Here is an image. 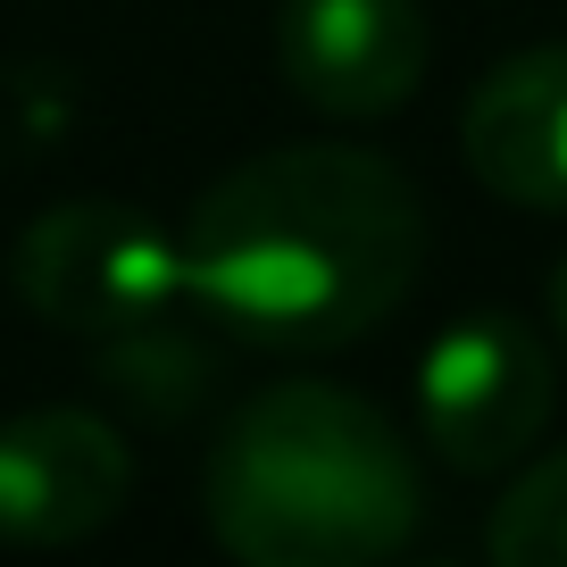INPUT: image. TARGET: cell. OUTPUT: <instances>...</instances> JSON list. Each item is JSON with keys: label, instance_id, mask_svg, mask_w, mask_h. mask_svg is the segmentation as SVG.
<instances>
[{"label": "cell", "instance_id": "cell-1", "mask_svg": "<svg viewBox=\"0 0 567 567\" xmlns=\"http://www.w3.org/2000/svg\"><path fill=\"white\" fill-rule=\"evenodd\" d=\"M425 209L401 167L351 142L243 159L184 217V292L267 351H342L409 301Z\"/></svg>", "mask_w": 567, "mask_h": 567}, {"label": "cell", "instance_id": "cell-2", "mask_svg": "<svg viewBox=\"0 0 567 567\" xmlns=\"http://www.w3.org/2000/svg\"><path fill=\"white\" fill-rule=\"evenodd\" d=\"M409 443L342 384H267L209 451V534L250 567H359L417 534Z\"/></svg>", "mask_w": 567, "mask_h": 567}, {"label": "cell", "instance_id": "cell-3", "mask_svg": "<svg viewBox=\"0 0 567 567\" xmlns=\"http://www.w3.org/2000/svg\"><path fill=\"white\" fill-rule=\"evenodd\" d=\"M9 284L42 326L101 342L184 301V234H167L159 217L125 209V200H68L18 234Z\"/></svg>", "mask_w": 567, "mask_h": 567}, {"label": "cell", "instance_id": "cell-4", "mask_svg": "<svg viewBox=\"0 0 567 567\" xmlns=\"http://www.w3.org/2000/svg\"><path fill=\"white\" fill-rule=\"evenodd\" d=\"M550 409H559V368L550 342L509 309H476V318L443 326L425 342L417 368V425L460 476H501L543 443Z\"/></svg>", "mask_w": 567, "mask_h": 567}, {"label": "cell", "instance_id": "cell-5", "mask_svg": "<svg viewBox=\"0 0 567 567\" xmlns=\"http://www.w3.org/2000/svg\"><path fill=\"white\" fill-rule=\"evenodd\" d=\"M125 484H134V460L117 425H101L92 409L0 417V543H84L125 509Z\"/></svg>", "mask_w": 567, "mask_h": 567}, {"label": "cell", "instance_id": "cell-6", "mask_svg": "<svg viewBox=\"0 0 567 567\" xmlns=\"http://www.w3.org/2000/svg\"><path fill=\"white\" fill-rule=\"evenodd\" d=\"M276 68L326 117H392L425 84L417 0H284Z\"/></svg>", "mask_w": 567, "mask_h": 567}, {"label": "cell", "instance_id": "cell-7", "mask_svg": "<svg viewBox=\"0 0 567 567\" xmlns=\"http://www.w3.org/2000/svg\"><path fill=\"white\" fill-rule=\"evenodd\" d=\"M460 151L484 193L517 209H567V42L501 59L467 92Z\"/></svg>", "mask_w": 567, "mask_h": 567}, {"label": "cell", "instance_id": "cell-8", "mask_svg": "<svg viewBox=\"0 0 567 567\" xmlns=\"http://www.w3.org/2000/svg\"><path fill=\"white\" fill-rule=\"evenodd\" d=\"M484 550L501 567H567V451L534 460L484 517Z\"/></svg>", "mask_w": 567, "mask_h": 567}, {"label": "cell", "instance_id": "cell-9", "mask_svg": "<svg viewBox=\"0 0 567 567\" xmlns=\"http://www.w3.org/2000/svg\"><path fill=\"white\" fill-rule=\"evenodd\" d=\"M101 384H117V392H134L142 409H184V401H200V384H209V351L200 342H176V334H159V318L151 326H125V334H101Z\"/></svg>", "mask_w": 567, "mask_h": 567}, {"label": "cell", "instance_id": "cell-10", "mask_svg": "<svg viewBox=\"0 0 567 567\" xmlns=\"http://www.w3.org/2000/svg\"><path fill=\"white\" fill-rule=\"evenodd\" d=\"M550 334H559V351H567V259L550 267Z\"/></svg>", "mask_w": 567, "mask_h": 567}]
</instances>
